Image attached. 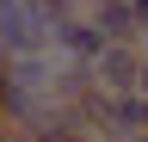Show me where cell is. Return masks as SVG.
<instances>
[{"instance_id":"cell-4","label":"cell","mask_w":148,"mask_h":142,"mask_svg":"<svg viewBox=\"0 0 148 142\" xmlns=\"http://www.w3.org/2000/svg\"><path fill=\"white\" fill-rule=\"evenodd\" d=\"M25 142H92V136H86L68 111H49V117H37L31 130H25Z\"/></svg>"},{"instance_id":"cell-2","label":"cell","mask_w":148,"mask_h":142,"mask_svg":"<svg viewBox=\"0 0 148 142\" xmlns=\"http://www.w3.org/2000/svg\"><path fill=\"white\" fill-rule=\"evenodd\" d=\"M105 43H111V37H105V31H99V25L86 19V12H80V19H68V25H56V31H49V49H56L62 62H80V68H92V56H99Z\"/></svg>"},{"instance_id":"cell-6","label":"cell","mask_w":148,"mask_h":142,"mask_svg":"<svg viewBox=\"0 0 148 142\" xmlns=\"http://www.w3.org/2000/svg\"><path fill=\"white\" fill-rule=\"evenodd\" d=\"M136 93H148V56H142V86H136Z\"/></svg>"},{"instance_id":"cell-3","label":"cell","mask_w":148,"mask_h":142,"mask_svg":"<svg viewBox=\"0 0 148 142\" xmlns=\"http://www.w3.org/2000/svg\"><path fill=\"white\" fill-rule=\"evenodd\" d=\"M86 19L105 31L111 43H142V25L130 12V0H86Z\"/></svg>"},{"instance_id":"cell-7","label":"cell","mask_w":148,"mask_h":142,"mask_svg":"<svg viewBox=\"0 0 148 142\" xmlns=\"http://www.w3.org/2000/svg\"><path fill=\"white\" fill-rule=\"evenodd\" d=\"M12 142H25V136H12Z\"/></svg>"},{"instance_id":"cell-1","label":"cell","mask_w":148,"mask_h":142,"mask_svg":"<svg viewBox=\"0 0 148 142\" xmlns=\"http://www.w3.org/2000/svg\"><path fill=\"white\" fill-rule=\"evenodd\" d=\"M142 43H105L99 56H92V86H105V93H136L142 86Z\"/></svg>"},{"instance_id":"cell-5","label":"cell","mask_w":148,"mask_h":142,"mask_svg":"<svg viewBox=\"0 0 148 142\" xmlns=\"http://www.w3.org/2000/svg\"><path fill=\"white\" fill-rule=\"evenodd\" d=\"M18 6H25V0H0V25H6V19H12Z\"/></svg>"}]
</instances>
